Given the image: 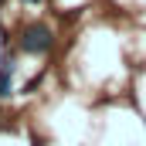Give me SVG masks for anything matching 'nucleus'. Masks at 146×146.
Segmentation results:
<instances>
[{
    "mask_svg": "<svg viewBox=\"0 0 146 146\" xmlns=\"http://www.w3.org/2000/svg\"><path fill=\"white\" fill-rule=\"evenodd\" d=\"M51 27H44V24H31V27H24V34H21V48L27 51V54H44V51H51Z\"/></svg>",
    "mask_w": 146,
    "mask_h": 146,
    "instance_id": "f257e3e1",
    "label": "nucleus"
},
{
    "mask_svg": "<svg viewBox=\"0 0 146 146\" xmlns=\"http://www.w3.org/2000/svg\"><path fill=\"white\" fill-rule=\"evenodd\" d=\"M10 85H14V65L3 61V68H0V99L10 95Z\"/></svg>",
    "mask_w": 146,
    "mask_h": 146,
    "instance_id": "f03ea898",
    "label": "nucleus"
},
{
    "mask_svg": "<svg viewBox=\"0 0 146 146\" xmlns=\"http://www.w3.org/2000/svg\"><path fill=\"white\" fill-rule=\"evenodd\" d=\"M27 3H37V0H27Z\"/></svg>",
    "mask_w": 146,
    "mask_h": 146,
    "instance_id": "7ed1b4c3",
    "label": "nucleus"
}]
</instances>
